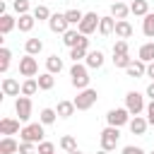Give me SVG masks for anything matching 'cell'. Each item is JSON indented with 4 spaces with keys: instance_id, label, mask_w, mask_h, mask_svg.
Masks as SVG:
<instances>
[{
    "instance_id": "cell-7",
    "label": "cell",
    "mask_w": 154,
    "mask_h": 154,
    "mask_svg": "<svg viewBox=\"0 0 154 154\" xmlns=\"http://www.w3.org/2000/svg\"><path fill=\"white\" fill-rule=\"evenodd\" d=\"M106 123L113 125V128H123V125L130 123V111H128L125 106H123V108H111V111L106 113Z\"/></svg>"
},
{
    "instance_id": "cell-47",
    "label": "cell",
    "mask_w": 154,
    "mask_h": 154,
    "mask_svg": "<svg viewBox=\"0 0 154 154\" xmlns=\"http://www.w3.org/2000/svg\"><path fill=\"white\" fill-rule=\"evenodd\" d=\"M96 154H111V152H106V149H99V152H96Z\"/></svg>"
},
{
    "instance_id": "cell-37",
    "label": "cell",
    "mask_w": 154,
    "mask_h": 154,
    "mask_svg": "<svg viewBox=\"0 0 154 154\" xmlns=\"http://www.w3.org/2000/svg\"><path fill=\"white\" fill-rule=\"evenodd\" d=\"M12 7H14V12L22 17V14H29V10H31V5H29V0H12Z\"/></svg>"
},
{
    "instance_id": "cell-36",
    "label": "cell",
    "mask_w": 154,
    "mask_h": 154,
    "mask_svg": "<svg viewBox=\"0 0 154 154\" xmlns=\"http://www.w3.org/2000/svg\"><path fill=\"white\" fill-rule=\"evenodd\" d=\"M130 63H132L130 53H125V55H113V65H116V67H120V70H128V67H130Z\"/></svg>"
},
{
    "instance_id": "cell-45",
    "label": "cell",
    "mask_w": 154,
    "mask_h": 154,
    "mask_svg": "<svg viewBox=\"0 0 154 154\" xmlns=\"http://www.w3.org/2000/svg\"><path fill=\"white\" fill-rule=\"evenodd\" d=\"M144 94H147V96H149V99L154 101V82H149V84H147V89H144Z\"/></svg>"
},
{
    "instance_id": "cell-9",
    "label": "cell",
    "mask_w": 154,
    "mask_h": 154,
    "mask_svg": "<svg viewBox=\"0 0 154 154\" xmlns=\"http://www.w3.org/2000/svg\"><path fill=\"white\" fill-rule=\"evenodd\" d=\"M19 75L26 77V79L38 75V63H36L34 55H24V58H19Z\"/></svg>"
},
{
    "instance_id": "cell-12",
    "label": "cell",
    "mask_w": 154,
    "mask_h": 154,
    "mask_svg": "<svg viewBox=\"0 0 154 154\" xmlns=\"http://www.w3.org/2000/svg\"><path fill=\"white\" fill-rule=\"evenodd\" d=\"M0 89H2V96H19L22 94V84L14 77H5L2 84H0Z\"/></svg>"
},
{
    "instance_id": "cell-11",
    "label": "cell",
    "mask_w": 154,
    "mask_h": 154,
    "mask_svg": "<svg viewBox=\"0 0 154 154\" xmlns=\"http://www.w3.org/2000/svg\"><path fill=\"white\" fill-rule=\"evenodd\" d=\"M19 123H22L19 118H2V120H0V135H2V137H12V135L22 132Z\"/></svg>"
},
{
    "instance_id": "cell-44",
    "label": "cell",
    "mask_w": 154,
    "mask_h": 154,
    "mask_svg": "<svg viewBox=\"0 0 154 154\" xmlns=\"http://www.w3.org/2000/svg\"><path fill=\"white\" fill-rule=\"evenodd\" d=\"M79 48H84V51H89V38L87 36H79V43H77Z\"/></svg>"
},
{
    "instance_id": "cell-49",
    "label": "cell",
    "mask_w": 154,
    "mask_h": 154,
    "mask_svg": "<svg viewBox=\"0 0 154 154\" xmlns=\"http://www.w3.org/2000/svg\"><path fill=\"white\" fill-rule=\"evenodd\" d=\"M113 2H125V0H113Z\"/></svg>"
},
{
    "instance_id": "cell-46",
    "label": "cell",
    "mask_w": 154,
    "mask_h": 154,
    "mask_svg": "<svg viewBox=\"0 0 154 154\" xmlns=\"http://www.w3.org/2000/svg\"><path fill=\"white\" fill-rule=\"evenodd\" d=\"M147 77H152V82H154V63L147 65Z\"/></svg>"
},
{
    "instance_id": "cell-17",
    "label": "cell",
    "mask_w": 154,
    "mask_h": 154,
    "mask_svg": "<svg viewBox=\"0 0 154 154\" xmlns=\"http://www.w3.org/2000/svg\"><path fill=\"white\" fill-rule=\"evenodd\" d=\"M125 72H128V77H135V79H137V77H147V63H142V60L137 58V60L130 63V67H128Z\"/></svg>"
},
{
    "instance_id": "cell-13",
    "label": "cell",
    "mask_w": 154,
    "mask_h": 154,
    "mask_svg": "<svg viewBox=\"0 0 154 154\" xmlns=\"http://www.w3.org/2000/svg\"><path fill=\"white\" fill-rule=\"evenodd\" d=\"M128 128H130V132H132V135H144V132H147V128H149V120H147L144 116H132V118H130V123H128Z\"/></svg>"
},
{
    "instance_id": "cell-23",
    "label": "cell",
    "mask_w": 154,
    "mask_h": 154,
    "mask_svg": "<svg viewBox=\"0 0 154 154\" xmlns=\"http://www.w3.org/2000/svg\"><path fill=\"white\" fill-rule=\"evenodd\" d=\"M24 51H26V55H38V53L43 51V41H41V38H36V36H31V38H26Z\"/></svg>"
},
{
    "instance_id": "cell-26",
    "label": "cell",
    "mask_w": 154,
    "mask_h": 154,
    "mask_svg": "<svg viewBox=\"0 0 154 154\" xmlns=\"http://www.w3.org/2000/svg\"><path fill=\"white\" fill-rule=\"evenodd\" d=\"M14 26H17V19H14L12 14H0V34H2V36H7Z\"/></svg>"
},
{
    "instance_id": "cell-38",
    "label": "cell",
    "mask_w": 154,
    "mask_h": 154,
    "mask_svg": "<svg viewBox=\"0 0 154 154\" xmlns=\"http://www.w3.org/2000/svg\"><path fill=\"white\" fill-rule=\"evenodd\" d=\"M87 53H89V51H84V48H79V46L70 48V58H72V63H82V60L87 58Z\"/></svg>"
},
{
    "instance_id": "cell-28",
    "label": "cell",
    "mask_w": 154,
    "mask_h": 154,
    "mask_svg": "<svg viewBox=\"0 0 154 154\" xmlns=\"http://www.w3.org/2000/svg\"><path fill=\"white\" fill-rule=\"evenodd\" d=\"M65 19H67V24H70V26H79V22L84 19V12H82V10H77V7H72V10H67V12H65Z\"/></svg>"
},
{
    "instance_id": "cell-30",
    "label": "cell",
    "mask_w": 154,
    "mask_h": 154,
    "mask_svg": "<svg viewBox=\"0 0 154 154\" xmlns=\"http://www.w3.org/2000/svg\"><path fill=\"white\" fill-rule=\"evenodd\" d=\"M36 91H38V82H36V77H29V79L22 82V96H34Z\"/></svg>"
},
{
    "instance_id": "cell-43",
    "label": "cell",
    "mask_w": 154,
    "mask_h": 154,
    "mask_svg": "<svg viewBox=\"0 0 154 154\" xmlns=\"http://www.w3.org/2000/svg\"><path fill=\"white\" fill-rule=\"evenodd\" d=\"M144 113H147V120H149V125H154V101H149V103H147Z\"/></svg>"
},
{
    "instance_id": "cell-31",
    "label": "cell",
    "mask_w": 154,
    "mask_h": 154,
    "mask_svg": "<svg viewBox=\"0 0 154 154\" xmlns=\"http://www.w3.org/2000/svg\"><path fill=\"white\" fill-rule=\"evenodd\" d=\"M55 118H58L55 108H41V113H38V123H43V125H53Z\"/></svg>"
},
{
    "instance_id": "cell-19",
    "label": "cell",
    "mask_w": 154,
    "mask_h": 154,
    "mask_svg": "<svg viewBox=\"0 0 154 154\" xmlns=\"http://www.w3.org/2000/svg\"><path fill=\"white\" fill-rule=\"evenodd\" d=\"M130 14L144 19V17L149 14V2H147V0H132V2H130Z\"/></svg>"
},
{
    "instance_id": "cell-8",
    "label": "cell",
    "mask_w": 154,
    "mask_h": 154,
    "mask_svg": "<svg viewBox=\"0 0 154 154\" xmlns=\"http://www.w3.org/2000/svg\"><path fill=\"white\" fill-rule=\"evenodd\" d=\"M31 96H17V101H14V113L19 116V120L22 123H29V118H31Z\"/></svg>"
},
{
    "instance_id": "cell-33",
    "label": "cell",
    "mask_w": 154,
    "mask_h": 154,
    "mask_svg": "<svg viewBox=\"0 0 154 154\" xmlns=\"http://www.w3.org/2000/svg\"><path fill=\"white\" fill-rule=\"evenodd\" d=\"M142 31L147 38H154V12H149L144 19H142Z\"/></svg>"
},
{
    "instance_id": "cell-29",
    "label": "cell",
    "mask_w": 154,
    "mask_h": 154,
    "mask_svg": "<svg viewBox=\"0 0 154 154\" xmlns=\"http://www.w3.org/2000/svg\"><path fill=\"white\" fill-rule=\"evenodd\" d=\"M79 36H82V34H79L77 29H67V31L63 34V43H65L67 48H75V46L79 43Z\"/></svg>"
},
{
    "instance_id": "cell-22",
    "label": "cell",
    "mask_w": 154,
    "mask_h": 154,
    "mask_svg": "<svg viewBox=\"0 0 154 154\" xmlns=\"http://www.w3.org/2000/svg\"><path fill=\"white\" fill-rule=\"evenodd\" d=\"M34 24H36V17L29 12V14H22L19 19H17V29L22 31V34H29L31 29H34Z\"/></svg>"
},
{
    "instance_id": "cell-32",
    "label": "cell",
    "mask_w": 154,
    "mask_h": 154,
    "mask_svg": "<svg viewBox=\"0 0 154 154\" xmlns=\"http://www.w3.org/2000/svg\"><path fill=\"white\" fill-rule=\"evenodd\" d=\"M10 60H12V53H10L7 46H2V48H0V72H2V75L10 70Z\"/></svg>"
},
{
    "instance_id": "cell-35",
    "label": "cell",
    "mask_w": 154,
    "mask_h": 154,
    "mask_svg": "<svg viewBox=\"0 0 154 154\" xmlns=\"http://www.w3.org/2000/svg\"><path fill=\"white\" fill-rule=\"evenodd\" d=\"M60 149H63V152H75V149H77V140H75L72 135L60 137Z\"/></svg>"
},
{
    "instance_id": "cell-6",
    "label": "cell",
    "mask_w": 154,
    "mask_h": 154,
    "mask_svg": "<svg viewBox=\"0 0 154 154\" xmlns=\"http://www.w3.org/2000/svg\"><path fill=\"white\" fill-rule=\"evenodd\" d=\"M99 22H101V17H99L96 12H84V19L79 22L77 31H79L82 36H89V34L99 31Z\"/></svg>"
},
{
    "instance_id": "cell-48",
    "label": "cell",
    "mask_w": 154,
    "mask_h": 154,
    "mask_svg": "<svg viewBox=\"0 0 154 154\" xmlns=\"http://www.w3.org/2000/svg\"><path fill=\"white\" fill-rule=\"evenodd\" d=\"M67 154H82V152H79V149H75V152H67Z\"/></svg>"
},
{
    "instance_id": "cell-14",
    "label": "cell",
    "mask_w": 154,
    "mask_h": 154,
    "mask_svg": "<svg viewBox=\"0 0 154 154\" xmlns=\"http://www.w3.org/2000/svg\"><path fill=\"white\" fill-rule=\"evenodd\" d=\"M103 60H106V58H103L101 51H89L87 58H84V65H87L89 70H99V67L103 65Z\"/></svg>"
},
{
    "instance_id": "cell-21",
    "label": "cell",
    "mask_w": 154,
    "mask_h": 154,
    "mask_svg": "<svg viewBox=\"0 0 154 154\" xmlns=\"http://www.w3.org/2000/svg\"><path fill=\"white\" fill-rule=\"evenodd\" d=\"M130 14V5H125V2H111V17L113 19H125Z\"/></svg>"
},
{
    "instance_id": "cell-3",
    "label": "cell",
    "mask_w": 154,
    "mask_h": 154,
    "mask_svg": "<svg viewBox=\"0 0 154 154\" xmlns=\"http://www.w3.org/2000/svg\"><path fill=\"white\" fill-rule=\"evenodd\" d=\"M96 99H99V91L89 87V89L77 91V96H75L72 101H75V108H77V111H89V108L96 103Z\"/></svg>"
},
{
    "instance_id": "cell-20",
    "label": "cell",
    "mask_w": 154,
    "mask_h": 154,
    "mask_svg": "<svg viewBox=\"0 0 154 154\" xmlns=\"http://www.w3.org/2000/svg\"><path fill=\"white\" fill-rule=\"evenodd\" d=\"M0 154H19V142L14 137H2L0 140Z\"/></svg>"
},
{
    "instance_id": "cell-1",
    "label": "cell",
    "mask_w": 154,
    "mask_h": 154,
    "mask_svg": "<svg viewBox=\"0 0 154 154\" xmlns=\"http://www.w3.org/2000/svg\"><path fill=\"white\" fill-rule=\"evenodd\" d=\"M89 67L84 65V63H72V67H70V82H72V87L77 89V91H82V89H89Z\"/></svg>"
},
{
    "instance_id": "cell-41",
    "label": "cell",
    "mask_w": 154,
    "mask_h": 154,
    "mask_svg": "<svg viewBox=\"0 0 154 154\" xmlns=\"http://www.w3.org/2000/svg\"><path fill=\"white\" fill-rule=\"evenodd\" d=\"M36 152V144L31 142H19V154H34Z\"/></svg>"
},
{
    "instance_id": "cell-16",
    "label": "cell",
    "mask_w": 154,
    "mask_h": 154,
    "mask_svg": "<svg viewBox=\"0 0 154 154\" xmlns=\"http://www.w3.org/2000/svg\"><path fill=\"white\" fill-rule=\"evenodd\" d=\"M132 34H135V29H132V24H130L128 19H120V22H116V36H118V38L128 41Z\"/></svg>"
},
{
    "instance_id": "cell-4",
    "label": "cell",
    "mask_w": 154,
    "mask_h": 154,
    "mask_svg": "<svg viewBox=\"0 0 154 154\" xmlns=\"http://www.w3.org/2000/svg\"><path fill=\"white\" fill-rule=\"evenodd\" d=\"M118 140H120V128H113V125H106L101 130V135H99L101 149H106V152H113L116 144H118Z\"/></svg>"
},
{
    "instance_id": "cell-34",
    "label": "cell",
    "mask_w": 154,
    "mask_h": 154,
    "mask_svg": "<svg viewBox=\"0 0 154 154\" xmlns=\"http://www.w3.org/2000/svg\"><path fill=\"white\" fill-rule=\"evenodd\" d=\"M31 14H34L38 22H48V19H51V10H48L46 5H36V7L31 10Z\"/></svg>"
},
{
    "instance_id": "cell-18",
    "label": "cell",
    "mask_w": 154,
    "mask_h": 154,
    "mask_svg": "<svg viewBox=\"0 0 154 154\" xmlns=\"http://www.w3.org/2000/svg\"><path fill=\"white\" fill-rule=\"evenodd\" d=\"M137 58L142 60V63H154V41H147V43H142L140 46V51H137Z\"/></svg>"
},
{
    "instance_id": "cell-39",
    "label": "cell",
    "mask_w": 154,
    "mask_h": 154,
    "mask_svg": "<svg viewBox=\"0 0 154 154\" xmlns=\"http://www.w3.org/2000/svg\"><path fill=\"white\" fill-rule=\"evenodd\" d=\"M36 152H38V154H55V144L43 140L41 144H36Z\"/></svg>"
},
{
    "instance_id": "cell-25",
    "label": "cell",
    "mask_w": 154,
    "mask_h": 154,
    "mask_svg": "<svg viewBox=\"0 0 154 154\" xmlns=\"http://www.w3.org/2000/svg\"><path fill=\"white\" fill-rule=\"evenodd\" d=\"M58 118H72L75 116V101H58Z\"/></svg>"
},
{
    "instance_id": "cell-5",
    "label": "cell",
    "mask_w": 154,
    "mask_h": 154,
    "mask_svg": "<svg viewBox=\"0 0 154 154\" xmlns=\"http://www.w3.org/2000/svg\"><path fill=\"white\" fill-rule=\"evenodd\" d=\"M125 108L130 111V116H140V113L147 108L144 96H142L140 91H128V94H125Z\"/></svg>"
},
{
    "instance_id": "cell-27",
    "label": "cell",
    "mask_w": 154,
    "mask_h": 154,
    "mask_svg": "<svg viewBox=\"0 0 154 154\" xmlns=\"http://www.w3.org/2000/svg\"><path fill=\"white\" fill-rule=\"evenodd\" d=\"M36 82H38V89H41V91H51V89L55 87V77H53L51 72L38 75V77H36Z\"/></svg>"
},
{
    "instance_id": "cell-10",
    "label": "cell",
    "mask_w": 154,
    "mask_h": 154,
    "mask_svg": "<svg viewBox=\"0 0 154 154\" xmlns=\"http://www.w3.org/2000/svg\"><path fill=\"white\" fill-rule=\"evenodd\" d=\"M48 29H51L53 34H65V31L70 29V24H67V19H65V12H55V14H51V19H48Z\"/></svg>"
},
{
    "instance_id": "cell-2",
    "label": "cell",
    "mask_w": 154,
    "mask_h": 154,
    "mask_svg": "<svg viewBox=\"0 0 154 154\" xmlns=\"http://www.w3.org/2000/svg\"><path fill=\"white\" fill-rule=\"evenodd\" d=\"M43 123H26L19 132V142H31V144H41L43 142Z\"/></svg>"
},
{
    "instance_id": "cell-24",
    "label": "cell",
    "mask_w": 154,
    "mask_h": 154,
    "mask_svg": "<svg viewBox=\"0 0 154 154\" xmlns=\"http://www.w3.org/2000/svg\"><path fill=\"white\" fill-rule=\"evenodd\" d=\"M46 72H51V75L63 72V58H58L55 53H53V55H48V58H46Z\"/></svg>"
},
{
    "instance_id": "cell-15",
    "label": "cell",
    "mask_w": 154,
    "mask_h": 154,
    "mask_svg": "<svg viewBox=\"0 0 154 154\" xmlns=\"http://www.w3.org/2000/svg\"><path fill=\"white\" fill-rule=\"evenodd\" d=\"M116 22H118V19H113L111 14L101 17V22H99V34H101V36H111V34H116Z\"/></svg>"
},
{
    "instance_id": "cell-42",
    "label": "cell",
    "mask_w": 154,
    "mask_h": 154,
    "mask_svg": "<svg viewBox=\"0 0 154 154\" xmlns=\"http://www.w3.org/2000/svg\"><path fill=\"white\" fill-rule=\"evenodd\" d=\"M120 154H147L142 147H135V144H128V147H123V152Z\"/></svg>"
},
{
    "instance_id": "cell-40",
    "label": "cell",
    "mask_w": 154,
    "mask_h": 154,
    "mask_svg": "<svg viewBox=\"0 0 154 154\" xmlns=\"http://www.w3.org/2000/svg\"><path fill=\"white\" fill-rule=\"evenodd\" d=\"M125 53H128V41L118 38V41L113 43V55H125Z\"/></svg>"
},
{
    "instance_id": "cell-50",
    "label": "cell",
    "mask_w": 154,
    "mask_h": 154,
    "mask_svg": "<svg viewBox=\"0 0 154 154\" xmlns=\"http://www.w3.org/2000/svg\"><path fill=\"white\" fill-rule=\"evenodd\" d=\"M149 154H154V149H152V152H149Z\"/></svg>"
}]
</instances>
